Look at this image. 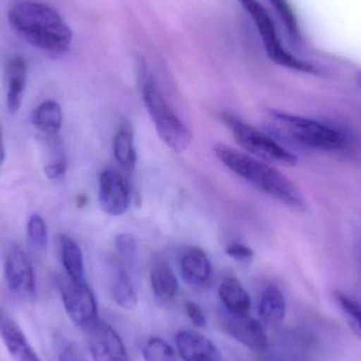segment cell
<instances>
[{
    "instance_id": "33",
    "label": "cell",
    "mask_w": 361,
    "mask_h": 361,
    "mask_svg": "<svg viewBox=\"0 0 361 361\" xmlns=\"http://www.w3.org/2000/svg\"><path fill=\"white\" fill-rule=\"evenodd\" d=\"M357 82H358V85H360V87L361 88V71L360 72V73H358V75H357Z\"/></svg>"
},
{
    "instance_id": "26",
    "label": "cell",
    "mask_w": 361,
    "mask_h": 361,
    "mask_svg": "<svg viewBox=\"0 0 361 361\" xmlns=\"http://www.w3.org/2000/svg\"><path fill=\"white\" fill-rule=\"evenodd\" d=\"M27 235L30 244L37 250H44L48 244V228L44 218L38 214L30 216L27 223Z\"/></svg>"
},
{
    "instance_id": "7",
    "label": "cell",
    "mask_w": 361,
    "mask_h": 361,
    "mask_svg": "<svg viewBox=\"0 0 361 361\" xmlns=\"http://www.w3.org/2000/svg\"><path fill=\"white\" fill-rule=\"evenodd\" d=\"M61 300L66 313L78 328L89 331L99 320L94 294L86 281L63 278L59 281Z\"/></svg>"
},
{
    "instance_id": "30",
    "label": "cell",
    "mask_w": 361,
    "mask_h": 361,
    "mask_svg": "<svg viewBox=\"0 0 361 361\" xmlns=\"http://www.w3.org/2000/svg\"><path fill=\"white\" fill-rule=\"evenodd\" d=\"M225 254L237 261H250L255 256V252L250 246L238 243V242H233L227 245L225 248Z\"/></svg>"
},
{
    "instance_id": "24",
    "label": "cell",
    "mask_w": 361,
    "mask_h": 361,
    "mask_svg": "<svg viewBox=\"0 0 361 361\" xmlns=\"http://www.w3.org/2000/svg\"><path fill=\"white\" fill-rule=\"evenodd\" d=\"M335 299L338 303L347 322H349L354 332L361 338V302L357 299L345 294V293H335Z\"/></svg>"
},
{
    "instance_id": "13",
    "label": "cell",
    "mask_w": 361,
    "mask_h": 361,
    "mask_svg": "<svg viewBox=\"0 0 361 361\" xmlns=\"http://www.w3.org/2000/svg\"><path fill=\"white\" fill-rule=\"evenodd\" d=\"M180 269L183 279L193 288H205L210 283L212 263L202 248L197 246L186 248L180 257Z\"/></svg>"
},
{
    "instance_id": "28",
    "label": "cell",
    "mask_w": 361,
    "mask_h": 361,
    "mask_svg": "<svg viewBox=\"0 0 361 361\" xmlns=\"http://www.w3.org/2000/svg\"><path fill=\"white\" fill-rule=\"evenodd\" d=\"M116 252L124 261H133L137 258V243L135 238L130 233H118L114 240Z\"/></svg>"
},
{
    "instance_id": "27",
    "label": "cell",
    "mask_w": 361,
    "mask_h": 361,
    "mask_svg": "<svg viewBox=\"0 0 361 361\" xmlns=\"http://www.w3.org/2000/svg\"><path fill=\"white\" fill-rule=\"evenodd\" d=\"M269 1L279 15L288 34L295 40L300 39V27H299L298 20L288 0H269Z\"/></svg>"
},
{
    "instance_id": "18",
    "label": "cell",
    "mask_w": 361,
    "mask_h": 361,
    "mask_svg": "<svg viewBox=\"0 0 361 361\" xmlns=\"http://www.w3.org/2000/svg\"><path fill=\"white\" fill-rule=\"evenodd\" d=\"M59 247H61L59 252H61V263L67 277L73 281H86L84 258L78 242L69 235L63 233L59 238Z\"/></svg>"
},
{
    "instance_id": "9",
    "label": "cell",
    "mask_w": 361,
    "mask_h": 361,
    "mask_svg": "<svg viewBox=\"0 0 361 361\" xmlns=\"http://www.w3.org/2000/svg\"><path fill=\"white\" fill-rule=\"evenodd\" d=\"M87 333L93 361H131L124 341L107 322L97 320Z\"/></svg>"
},
{
    "instance_id": "5",
    "label": "cell",
    "mask_w": 361,
    "mask_h": 361,
    "mask_svg": "<svg viewBox=\"0 0 361 361\" xmlns=\"http://www.w3.org/2000/svg\"><path fill=\"white\" fill-rule=\"evenodd\" d=\"M222 121L233 133L238 145L269 164L295 166L298 162L294 154L280 145L271 135L255 128L231 114H222Z\"/></svg>"
},
{
    "instance_id": "15",
    "label": "cell",
    "mask_w": 361,
    "mask_h": 361,
    "mask_svg": "<svg viewBox=\"0 0 361 361\" xmlns=\"http://www.w3.org/2000/svg\"><path fill=\"white\" fill-rule=\"evenodd\" d=\"M27 78V61L21 56L11 59L6 68V80L8 84L6 103L11 114H16L23 105Z\"/></svg>"
},
{
    "instance_id": "20",
    "label": "cell",
    "mask_w": 361,
    "mask_h": 361,
    "mask_svg": "<svg viewBox=\"0 0 361 361\" xmlns=\"http://www.w3.org/2000/svg\"><path fill=\"white\" fill-rule=\"evenodd\" d=\"M63 121V110L61 105L55 101L44 102L32 114L34 127L46 137L59 135Z\"/></svg>"
},
{
    "instance_id": "8",
    "label": "cell",
    "mask_w": 361,
    "mask_h": 361,
    "mask_svg": "<svg viewBox=\"0 0 361 361\" xmlns=\"http://www.w3.org/2000/svg\"><path fill=\"white\" fill-rule=\"evenodd\" d=\"M222 328L231 338L256 353H263L269 347V339L262 324L250 314H233L223 310Z\"/></svg>"
},
{
    "instance_id": "10",
    "label": "cell",
    "mask_w": 361,
    "mask_h": 361,
    "mask_svg": "<svg viewBox=\"0 0 361 361\" xmlns=\"http://www.w3.org/2000/svg\"><path fill=\"white\" fill-rule=\"evenodd\" d=\"M4 279L8 290L15 296L27 298L35 294L36 278L33 265L20 248H14L6 256Z\"/></svg>"
},
{
    "instance_id": "21",
    "label": "cell",
    "mask_w": 361,
    "mask_h": 361,
    "mask_svg": "<svg viewBox=\"0 0 361 361\" xmlns=\"http://www.w3.org/2000/svg\"><path fill=\"white\" fill-rule=\"evenodd\" d=\"M150 282L154 296L164 302L175 298L179 290V282L167 262H159L152 267Z\"/></svg>"
},
{
    "instance_id": "31",
    "label": "cell",
    "mask_w": 361,
    "mask_h": 361,
    "mask_svg": "<svg viewBox=\"0 0 361 361\" xmlns=\"http://www.w3.org/2000/svg\"><path fill=\"white\" fill-rule=\"evenodd\" d=\"M185 311L195 328H204L206 326V317L199 305L189 301L185 305Z\"/></svg>"
},
{
    "instance_id": "4",
    "label": "cell",
    "mask_w": 361,
    "mask_h": 361,
    "mask_svg": "<svg viewBox=\"0 0 361 361\" xmlns=\"http://www.w3.org/2000/svg\"><path fill=\"white\" fill-rule=\"evenodd\" d=\"M142 94L159 137L173 152H184L190 145L192 135L167 103L152 76H146L144 80Z\"/></svg>"
},
{
    "instance_id": "2",
    "label": "cell",
    "mask_w": 361,
    "mask_h": 361,
    "mask_svg": "<svg viewBox=\"0 0 361 361\" xmlns=\"http://www.w3.org/2000/svg\"><path fill=\"white\" fill-rule=\"evenodd\" d=\"M8 23L25 42L54 54L69 49L72 30L61 15L46 4L21 1L8 12Z\"/></svg>"
},
{
    "instance_id": "29",
    "label": "cell",
    "mask_w": 361,
    "mask_h": 361,
    "mask_svg": "<svg viewBox=\"0 0 361 361\" xmlns=\"http://www.w3.org/2000/svg\"><path fill=\"white\" fill-rule=\"evenodd\" d=\"M57 361H89L82 348L73 341L63 339L59 343Z\"/></svg>"
},
{
    "instance_id": "17",
    "label": "cell",
    "mask_w": 361,
    "mask_h": 361,
    "mask_svg": "<svg viewBox=\"0 0 361 361\" xmlns=\"http://www.w3.org/2000/svg\"><path fill=\"white\" fill-rule=\"evenodd\" d=\"M114 154L116 162L125 171H135L137 154L135 149V133L130 123L124 122L120 125L114 137Z\"/></svg>"
},
{
    "instance_id": "11",
    "label": "cell",
    "mask_w": 361,
    "mask_h": 361,
    "mask_svg": "<svg viewBox=\"0 0 361 361\" xmlns=\"http://www.w3.org/2000/svg\"><path fill=\"white\" fill-rule=\"evenodd\" d=\"M99 201L103 212L109 216H122L128 210L130 202L128 186L116 169H105L99 176Z\"/></svg>"
},
{
    "instance_id": "1",
    "label": "cell",
    "mask_w": 361,
    "mask_h": 361,
    "mask_svg": "<svg viewBox=\"0 0 361 361\" xmlns=\"http://www.w3.org/2000/svg\"><path fill=\"white\" fill-rule=\"evenodd\" d=\"M214 154L229 171L265 195L297 212L305 209L298 187L275 167L225 144L214 145Z\"/></svg>"
},
{
    "instance_id": "3",
    "label": "cell",
    "mask_w": 361,
    "mask_h": 361,
    "mask_svg": "<svg viewBox=\"0 0 361 361\" xmlns=\"http://www.w3.org/2000/svg\"><path fill=\"white\" fill-rule=\"evenodd\" d=\"M269 116L279 135L296 145L324 152L345 148L343 135L324 123L278 110H271Z\"/></svg>"
},
{
    "instance_id": "6",
    "label": "cell",
    "mask_w": 361,
    "mask_h": 361,
    "mask_svg": "<svg viewBox=\"0 0 361 361\" xmlns=\"http://www.w3.org/2000/svg\"><path fill=\"white\" fill-rule=\"evenodd\" d=\"M250 15L262 38L267 56L271 61L288 69L302 73L316 74L317 70L307 61H301L284 48L278 35L273 19L258 0H238Z\"/></svg>"
},
{
    "instance_id": "32",
    "label": "cell",
    "mask_w": 361,
    "mask_h": 361,
    "mask_svg": "<svg viewBox=\"0 0 361 361\" xmlns=\"http://www.w3.org/2000/svg\"><path fill=\"white\" fill-rule=\"evenodd\" d=\"M6 160V147H4V130H2L1 125H0V167Z\"/></svg>"
},
{
    "instance_id": "23",
    "label": "cell",
    "mask_w": 361,
    "mask_h": 361,
    "mask_svg": "<svg viewBox=\"0 0 361 361\" xmlns=\"http://www.w3.org/2000/svg\"><path fill=\"white\" fill-rule=\"evenodd\" d=\"M112 297L122 309L131 311L137 307L139 299L133 280L123 267H118L114 274L111 288Z\"/></svg>"
},
{
    "instance_id": "12",
    "label": "cell",
    "mask_w": 361,
    "mask_h": 361,
    "mask_svg": "<svg viewBox=\"0 0 361 361\" xmlns=\"http://www.w3.org/2000/svg\"><path fill=\"white\" fill-rule=\"evenodd\" d=\"M0 336L15 361H40L14 318L0 307Z\"/></svg>"
},
{
    "instance_id": "22",
    "label": "cell",
    "mask_w": 361,
    "mask_h": 361,
    "mask_svg": "<svg viewBox=\"0 0 361 361\" xmlns=\"http://www.w3.org/2000/svg\"><path fill=\"white\" fill-rule=\"evenodd\" d=\"M47 137V149L44 160V173L49 180H61L65 178L68 160L59 135Z\"/></svg>"
},
{
    "instance_id": "19",
    "label": "cell",
    "mask_w": 361,
    "mask_h": 361,
    "mask_svg": "<svg viewBox=\"0 0 361 361\" xmlns=\"http://www.w3.org/2000/svg\"><path fill=\"white\" fill-rule=\"evenodd\" d=\"M219 296L227 312L233 314H248L250 312V295L237 278L225 279L219 288Z\"/></svg>"
},
{
    "instance_id": "16",
    "label": "cell",
    "mask_w": 361,
    "mask_h": 361,
    "mask_svg": "<svg viewBox=\"0 0 361 361\" xmlns=\"http://www.w3.org/2000/svg\"><path fill=\"white\" fill-rule=\"evenodd\" d=\"M286 302L283 293L276 286H269L263 290L259 302L261 322L269 328H279L286 318Z\"/></svg>"
},
{
    "instance_id": "25",
    "label": "cell",
    "mask_w": 361,
    "mask_h": 361,
    "mask_svg": "<svg viewBox=\"0 0 361 361\" xmlns=\"http://www.w3.org/2000/svg\"><path fill=\"white\" fill-rule=\"evenodd\" d=\"M145 361H178L175 350L164 339L152 337L143 348Z\"/></svg>"
},
{
    "instance_id": "14",
    "label": "cell",
    "mask_w": 361,
    "mask_h": 361,
    "mask_svg": "<svg viewBox=\"0 0 361 361\" xmlns=\"http://www.w3.org/2000/svg\"><path fill=\"white\" fill-rule=\"evenodd\" d=\"M176 343L184 361H222L214 343L195 331H180L176 337Z\"/></svg>"
}]
</instances>
